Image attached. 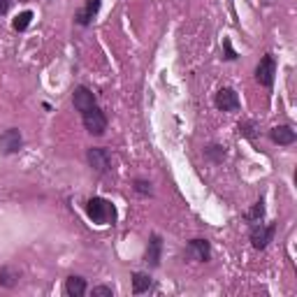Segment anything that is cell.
<instances>
[{
  "label": "cell",
  "mask_w": 297,
  "mask_h": 297,
  "mask_svg": "<svg viewBox=\"0 0 297 297\" xmlns=\"http://www.w3.org/2000/svg\"><path fill=\"white\" fill-rule=\"evenodd\" d=\"M72 105L77 107V111L81 114V121H84L86 130L96 137H102L107 130V116L100 109L96 96H93L86 86H77L75 93H72Z\"/></svg>",
  "instance_id": "6da1fadb"
},
{
  "label": "cell",
  "mask_w": 297,
  "mask_h": 297,
  "mask_svg": "<svg viewBox=\"0 0 297 297\" xmlns=\"http://www.w3.org/2000/svg\"><path fill=\"white\" fill-rule=\"evenodd\" d=\"M86 214H88V218H91L93 223H98V225L114 223V218H116L114 204H111L109 200H105V197H88V202H86Z\"/></svg>",
  "instance_id": "7a4b0ae2"
},
{
  "label": "cell",
  "mask_w": 297,
  "mask_h": 297,
  "mask_svg": "<svg viewBox=\"0 0 297 297\" xmlns=\"http://www.w3.org/2000/svg\"><path fill=\"white\" fill-rule=\"evenodd\" d=\"M274 77H277V61H274L272 54H265L256 67V81L265 88H272Z\"/></svg>",
  "instance_id": "3957f363"
},
{
  "label": "cell",
  "mask_w": 297,
  "mask_h": 297,
  "mask_svg": "<svg viewBox=\"0 0 297 297\" xmlns=\"http://www.w3.org/2000/svg\"><path fill=\"white\" fill-rule=\"evenodd\" d=\"M274 232H277V223H256V225L251 227V244L256 251H262V248H267V244L272 242Z\"/></svg>",
  "instance_id": "277c9868"
},
{
  "label": "cell",
  "mask_w": 297,
  "mask_h": 297,
  "mask_svg": "<svg viewBox=\"0 0 297 297\" xmlns=\"http://www.w3.org/2000/svg\"><path fill=\"white\" fill-rule=\"evenodd\" d=\"M86 161H88V165H91L98 174H107V172L111 170V156L107 149H102V146L88 149V151H86Z\"/></svg>",
  "instance_id": "5b68a950"
},
{
  "label": "cell",
  "mask_w": 297,
  "mask_h": 297,
  "mask_svg": "<svg viewBox=\"0 0 297 297\" xmlns=\"http://www.w3.org/2000/svg\"><path fill=\"white\" fill-rule=\"evenodd\" d=\"M21 146H24V137H21L19 128H7V130L0 132V151L5 153V156L19 153Z\"/></svg>",
  "instance_id": "8992f818"
},
{
  "label": "cell",
  "mask_w": 297,
  "mask_h": 297,
  "mask_svg": "<svg viewBox=\"0 0 297 297\" xmlns=\"http://www.w3.org/2000/svg\"><path fill=\"white\" fill-rule=\"evenodd\" d=\"M214 105H216V109L221 111H237L239 109V96H237L235 88H221V91L216 93V98H214Z\"/></svg>",
  "instance_id": "52a82bcc"
},
{
  "label": "cell",
  "mask_w": 297,
  "mask_h": 297,
  "mask_svg": "<svg viewBox=\"0 0 297 297\" xmlns=\"http://www.w3.org/2000/svg\"><path fill=\"white\" fill-rule=\"evenodd\" d=\"M161 256H163V239H161V235H151L146 253H144V262L149 267H158L161 265Z\"/></svg>",
  "instance_id": "ba28073f"
},
{
  "label": "cell",
  "mask_w": 297,
  "mask_h": 297,
  "mask_svg": "<svg viewBox=\"0 0 297 297\" xmlns=\"http://www.w3.org/2000/svg\"><path fill=\"white\" fill-rule=\"evenodd\" d=\"M269 140L279 146H290V144H295L297 132L292 130L290 126H274L272 130H269Z\"/></svg>",
  "instance_id": "9c48e42d"
},
{
  "label": "cell",
  "mask_w": 297,
  "mask_h": 297,
  "mask_svg": "<svg viewBox=\"0 0 297 297\" xmlns=\"http://www.w3.org/2000/svg\"><path fill=\"white\" fill-rule=\"evenodd\" d=\"M100 5H102V0H86L84 10L77 12V24H79V26H91L93 19L98 16V12H100Z\"/></svg>",
  "instance_id": "30bf717a"
},
{
  "label": "cell",
  "mask_w": 297,
  "mask_h": 297,
  "mask_svg": "<svg viewBox=\"0 0 297 297\" xmlns=\"http://www.w3.org/2000/svg\"><path fill=\"white\" fill-rule=\"evenodd\" d=\"M188 256H193L200 262H207L212 258V246H209L207 239H191L188 242Z\"/></svg>",
  "instance_id": "8fae6325"
},
{
  "label": "cell",
  "mask_w": 297,
  "mask_h": 297,
  "mask_svg": "<svg viewBox=\"0 0 297 297\" xmlns=\"http://www.w3.org/2000/svg\"><path fill=\"white\" fill-rule=\"evenodd\" d=\"M65 292L70 297H81L86 292V281L81 277H67L65 279Z\"/></svg>",
  "instance_id": "7c38bea8"
},
{
  "label": "cell",
  "mask_w": 297,
  "mask_h": 297,
  "mask_svg": "<svg viewBox=\"0 0 297 297\" xmlns=\"http://www.w3.org/2000/svg\"><path fill=\"white\" fill-rule=\"evenodd\" d=\"M151 288V277L144 272H135L132 274V292L135 295H142V292H146Z\"/></svg>",
  "instance_id": "4fadbf2b"
},
{
  "label": "cell",
  "mask_w": 297,
  "mask_h": 297,
  "mask_svg": "<svg viewBox=\"0 0 297 297\" xmlns=\"http://www.w3.org/2000/svg\"><path fill=\"white\" fill-rule=\"evenodd\" d=\"M16 279H19V274H16L12 267H3V269H0V286L3 288H12L16 283Z\"/></svg>",
  "instance_id": "5bb4252c"
},
{
  "label": "cell",
  "mask_w": 297,
  "mask_h": 297,
  "mask_svg": "<svg viewBox=\"0 0 297 297\" xmlns=\"http://www.w3.org/2000/svg\"><path fill=\"white\" fill-rule=\"evenodd\" d=\"M31 21H33V12L31 10H26V12H21L19 16H16L14 19V31H19V33H24L26 28H28V26H31Z\"/></svg>",
  "instance_id": "9a60e30c"
},
{
  "label": "cell",
  "mask_w": 297,
  "mask_h": 297,
  "mask_svg": "<svg viewBox=\"0 0 297 297\" xmlns=\"http://www.w3.org/2000/svg\"><path fill=\"white\" fill-rule=\"evenodd\" d=\"M262 216H265V200H258L256 204H253V209H251V212L246 214V218H248V221H251V223H258Z\"/></svg>",
  "instance_id": "2e32d148"
},
{
  "label": "cell",
  "mask_w": 297,
  "mask_h": 297,
  "mask_svg": "<svg viewBox=\"0 0 297 297\" xmlns=\"http://www.w3.org/2000/svg\"><path fill=\"white\" fill-rule=\"evenodd\" d=\"M132 188H135V193H137V195H151V193H153V188H151V184H149V181H144V179H137V181H135V186H132Z\"/></svg>",
  "instance_id": "e0dca14e"
},
{
  "label": "cell",
  "mask_w": 297,
  "mask_h": 297,
  "mask_svg": "<svg viewBox=\"0 0 297 297\" xmlns=\"http://www.w3.org/2000/svg\"><path fill=\"white\" fill-rule=\"evenodd\" d=\"M207 156L209 158H214V161H223V158H225V146H209V149H207Z\"/></svg>",
  "instance_id": "ac0fdd59"
},
{
  "label": "cell",
  "mask_w": 297,
  "mask_h": 297,
  "mask_svg": "<svg viewBox=\"0 0 297 297\" xmlns=\"http://www.w3.org/2000/svg\"><path fill=\"white\" fill-rule=\"evenodd\" d=\"M93 295L96 297H114V290L109 286H96L93 288Z\"/></svg>",
  "instance_id": "d6986e66"
},
{
  "label": "cell",
  "mask_w": 297,
  "mask_h": 297,
  "mask_svg": "<svg viewBox=\"0 0 297 297\" xmlns=\"http://www.w3.org/2000/svg\"><path fill=\"white\" fill-rule=\"evenodd\" d=\"M223 49H225V58H227V61H235V58H237V51L232 49V44H230V40H227V37L223 40Z\"/></svg>",
  "instance_id": "ffe728a7"
},
{
  "label": "cell",
  "mask_w": 297,
  "mask_h": 297,
  "mask_svg": "<svg viewBox=\"0 0 297 297\" xmlns=\"http://www.w3.org/2000/svg\"><path fill=\"white\" fill-rule=\"evenodd\" d=\"M239 132H242V135H246V137H253V123H239Z\"/></svg>",
  "instance_id": "44dd1931"
},
{
  "label": "cell",
  "mask_w": 297,
  "mask_h": 297,
  "mask_svg": "<svg viewBox=\"0 0 297 297\" xmlns=\"http://www.w3.org/2000/svg\"><path fill=\"white\" fill-rule=\"evenodd\" d=\"M12 7V0H0V16H5Z\"/></svg>",
  "instance_id": "7402d4cb"
}]
</instances>
